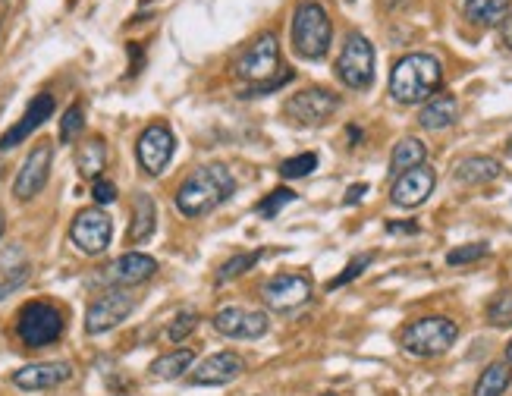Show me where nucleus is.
<instances>
[{
	"label": "nucleus",
	"instance_id": "f257e3e1",
	"mask_svg": "<svg viewBox=\"0 0 512 396\" xmlns=\"http://www.w3.org/2000/svg\"><path fill=\"white\" fill-rule=\"evenodd\" d=\"M233 192H236V180L227 167H220V164L198 167L180 183V189H176V211L192 220L205 217L224 202H230Z\"/></svg>",
	"mask_w": 512,
	"mask_h": 396
},
{
	"label": "nucleus",
	"instance_id": "f03ea898",
	"mask_svg": "<svg viewBox=\"0 0 512 396\" xmlns=\"http://www.w3.org/2000/svg\"><path fill=\"white\" fill-rule=\"evenodd\" d=\"M443 66L434 54H406L390 70V95L399 104H421L437 95Z\"/></svg>",
	"mask_w": 512,
	"mask_h": 396
},
{
	"label": "nucleus",
	"instance_id": "7ed1b4c3",
	"mask_svg": "<svg viewBox=\"0 0 512 396\" xmlns=\"http://www.w3.org/2000/svg\"><path fill=\"white\" fill-rule=\"evenodd\" d=\"M289 38H293V48L305 60H324L333 41V26L327 10L318 0H302L293 13V26H289Z\"/></svg>",
	"mask_w": 512,
	"mask_h": 396
},
{
	"label": "nucleus",
	"instance_id": "20e7f679",
	"mask_svg": "<svg viewBox=\"0 0 512 396\" xmlns=\"http://www.w3.org/2000/svg\"><path fill=\"white\" fill-rule=\"evenodd\" d=\"M66 330V315L54 302H26L19 308L16 315V337L26 349H41V346H51L63 337Z\"/></svg>",
	"mask_w": 512,
	"mask_h": 396
},
{
	"label": "nucleus",
	"instance_id": "39448f33",
	"mask_svg": "<svg viewBox=\"0 0 512 396\" xmlns=\"http://www.w3.org/2000/svg\"><path fill=\"white\" fill-rule=\"evenodd\" d=\"M459 340V324L443 318V315H431V318H418L412 324L403 327L399 334V343L415 359H434L443 356L453 343Z\"/></svg>",
	"mask_w": 512,
	"mask_h": 396
},
{
	"label": "nucleus",
	"instance_id": "423d86ee",
	"mask_svg": "<svg viewBox=\"0 0 512 396\" xmlns=\"http://www.w3.org/2000/svg\"><path fill=\"white\" fill-rule=\"evenodd\" d=\"M337 76L352 92H365L374 82V44L362 32H349L337 60Z\"/></svg>",
	"mask_w": 512,
	"mask_h": 396
},
{
	"label": "nucleus",
	"instance_id": "0eeeda50",
	"mask_svg": "<svg viewBox=\"0 0 512 396\" xmlns=\"http://www.w3.org/2000/svg\"><path fill=\"white\" fill-rule=\"evenodd\" d=\"M280 44L274 35H261L252 48L242 54V60L236 63V76L242 82H249V88L267 85L280 76Z\"/></svg>",
	"mask_w": 512,
	"mask_h": 396
},
{
	"label": "nucleus",
	"instance_id": "6e6552de",
	"mask_svg": "<svg viewBox=\"0 0 512 396\" xmlns=\"http://www.w3.org/2000/svg\"><path fill=\"white\" fill-rule=\"evenodd\" d=\"M110 239H114V224L101 208H85L73 217L70 224V242L82 255H101L107 252Z\"/></svg>",
	"mask_w": 512,
	"mask_h": 396
},
{
	"label": "nucleus",
	"instance_id": "1a4fd4ad",
	"mask_svg": "<svg viewBox=\"0 0 512 396\" xmlns=\"http://www.w3.org/2000/svg\"><path fill=\"white\" fill-rule=\"evenodd\" d=\"M132 308H136V296L126 293V290H107L104 296H98L92 305H88L85 312V334H107V330H114L117 324H123Z\"/></svg>",
	"mask_w": 512,
	"mask_h": 396
},
{
	"label": "nucleus",
	"instance_id": "9d476101",
	"mask_svg": "<svg viewBox=\"0 0 512 396\" xmlns=\"http://www.w3.org/2000/svg\"><path fill=\"white\" fill-rule=\"evenodd\" d=\"M340 95H333L330 88H305L286 101V117H293L302 126H321L340 110Z\"/></svg>",
	"mask_w": 512,
	"mask_h": 396
},
{
	"label": "nucleus",
	"instance_id": "9b49d317",
	"mask_svg": "<svg viewBox=\"0 0 512 396\" xmlns=\"http://www.w3.org/2000/svg\"><path fill=\"white\" fill-rule=\"evenodd\" d=\"M173 148H176V139H173L170 126L151 123L136 142V158L148 176H161L167 170V164L173 161Z\"/></svg>",
	"mask_w": 512,
	"mask_h": 396
},
{
	"label": "nucleus",
	"instance_id": "f8f14e48",
	"mask_svg": "<svg viewBox=\"0 0 512 396\" xmlns=\"http://www.w3.org/2000/svg\"><path fill=\"white\" fill-rule=\"evenodd\" d=\"M51 158H54V148L48 142H41L29 151V158L22 161V167L16 173V183H13V195L19 198V202H32V198L48 186Z\"/></svg>",
	"mask_w": 512,
	"mask_h": 396
},
{
	"label": "nucleus",
	"instance_id": "ddd939ff",
	"mask_svg": "<svg viewBox=\"0 0 512 396\" xmlns=\"http://www.w3.org/2000/svg\"><path fill=\"white\" fill-rule=\"evenodd\" d=\"M311 299V277L308 274H277L264 283V305L271 312H293Z\"/></svg>",
	"mask_w": 512,
	"mask_h": 396
},
{
	"label": "nucleus",
	"instance_id": "4468645a",
	"mask_svg": "<svg viewBox=\"0 0 512 396\" xmlns=\"http://www.w3.org/2000/svg\"><path fill=\"white\" fill-rule=\"evenodd\" d=\"M211 324L220 337H230V340H258L267 334V315L249 312V308H239V305L220 308Z\"/></svg>",
	"mask_w": 512,
	"mask_h": 396
},
{
	"label": "nucleus",
	"instance_id": "2eb2a0df",
	"mask_svg": "<svg viewBox=\"0 0 512 396\" xmlns=\"http://www.w3.org/2000/svg\"><path fill=\"white\" fill-rule=\"evenodd\" d=\"M434 186H437V173L428 164H421L415 170H406V173L396 176L390 198H393V205H399V208H418V205H425L431 198Z\"/></svg>",
	"mask_w": 512,
	"mask_h": 396
},
{
	"label": "nucleus",
	"instance_id": "dca6fc26",
	"mask_svg": "<svg viewBox=\"0 0 512 396\" xmlns=\"http://www.w3.org/2000/svg\"><path fill=\"white\" fill-rule=\"evenodd\" d=\"M54 98L51 95H35L32 101H29V107H26V114H22L4 136H0V151H10V148H16V145H22L35 129H41L44 123H48L51 117H54Z\"/></svg>",
	"mask_w": 512,
	"mask_h": 396
},
{
	"label": "nucleus",
	"instance_id": "f3484780",
	"mask_svg": "<svg viewBox=\"0 0 512 396\" xmlns=\"http://www.w3.org/2000/svg\"><path fill=\"white\" fill-rule=\"evenodd\" d=\"M158 274V261L151 255H142V252H126L120 255L114 264H107L101 280L110 283V286H136V283H145Z\"/></svg>",
	"mask_w": 512,
	"mask_h": 396
},
{
	"label": "nucleus",
	"instance_id": "a211bd4d",
	"mask_svg": "<svg viewBox=\"0 0 512 396\" xmlns=\"http://www.w3.org/2000/svg\"><path fill=\"white\" fill-rule=\"evenodd\" d=\"M73 378V365L70 362H35V365H26L13 374V384L19 390H51V387H60Z\"/></svg>",
	"mask_w": 512,
	"mask_h": 396
},
{
	"label": "nucleus",
	"instance_id": "6ab92c4d",
	"mask_svg": "<svg viewBox=\"0 0 512 396\" xmlns=\"http://www.w3.org/2000/svg\"><path fill=\"white\" fill-rule=\"evenodd\" d=\"M246 371V362L236 352H217V356L205 359L192 371V384L198 387H217V384H230L236 381L239 374Z\"/></svg>",
	"mask_w": 512,
	"mask_h": 396
},
{
	"label": "nucleus",
	"instance_id": "aec40b11",
	"mask_svg": "<svg viewBox=\"0 0 512 396\" xmlns=\"http://www.w3.org/2000/svg\"><path fill=\"white\" fill-rule=\"evenodd\" d=\"M459 117V101L453 95H434L431 101H425L418 114V123L421 129H431V132H440V129H450Z\"/></svg>",
	"mask_w": 512,
	"mask_h": 396
},
{
	"label": "nucleus",
	"instance_id": "412c9836",
	"mask_svg": "<svg viewBox=\"0 0 512 396\" xmlns=\"http://www.w3.org/2000/svg\"><path fill=\"white\" fill-rule=\"evenodd\" d=\"M503 173V164L497 158H487V154H472L456 164V180L465 186H484V183H494L497 176Z\"/></svg>",
	"mask_w": 512,
	"mask_h": 396
},
{
	"label": "nucleus",
	"instance_id": "4be33fe9",
	"mask_svg": "<svg viewBox=\"0 0 512 396\" xmlns=\"http://www.w3.org/2000/svg\"><path fill=\"white\" fill-rule=\"evenodd\" d=\"M154 227H158V211H154V198L151 195H136V205H132V224H129V233L126 239L132 242V246H139V242H145Z\"/></svg>",
	"mask_w": 512,
	"mask_h": 396
},
{
	"label": "nucleus",
	"instance_id": "5701e85b",
	"mask_svg": "<svg viewBox=\"0 0 512 396\" xmlns=\"http://www.w3.org/2000/svg\"><path fill=\"white\" fill-rule=\"evenodd\" d=\"M192 362H195V349H173V352H167V356L151 362V378L176 381V378H183V374L192 368Z\"/></svg>",
	"mask_w": 512,
	"mask_h": 396
},
{
	"label": "nucleus",
	"instance_id": "b1692460",
	"mask_svg": "<svg viewBox=\"0 0 512 396\" xmlns=\"http://www.w3.org/2000/svg\"><path fill=\"white\" fill-rule=\"evenodd\" d=\"M425 161H428V148H425V142L415 139V136H406L403 142H399V145L393 148L390 173H393V176H399V173H406V170L421 167Z\"/></svg>",
	"mask_w": 512,
	"mask_h": 396
},
{
	"label": "nucleus",
	"instance_id": "393cba45",
	"mask_svg": "<svg viewBox=\"0 0 512 396\" xmlns=\"http://www.w3.org/2000/svg\"><path fill=\"white\" fill-rule=\"evenodd\" d=\"M465 16L478 26H503L509 16V0H462Z\"/></svg>",
	"mask_w": 512,
	"mask_h": 396
},
{
	"label": "nucleus",
	"instance_id": "a878e982",
	"mask_svg": "<svg viewBox=\"0 0 512 396\" xmlns=\"http://www.w3.org/2000/svg\"><path fill=\"white\" fill-rule=\"evenodd\" d=\"M512 384V368L509 362H491L484 371H481V378L472 390V396H503Z\"/></svg>",
	"mask_w": 512,
	"mask_h": 396
},
{
	"label": "nucleus",
	"instance_id": "bb28decb",
	"mask_svg": "<svg viewBox=\"0 0 512 396\" xmlns=\"http://www.w3.org/2000/svg\"><path fill=\"white\" fill-rule=\"evenodd\" d=\"M76 167L82 176H88V180H98L101 170L107 167V148H104V139H88L79 145L76 151Z\"/></svg>",
	"mask_w": 512,
	"mask_h": 396
},
{
	"label": "nucleus",
	"instance_id": "cd10ccee",
	"mask_svg": "<svg viewBox=\"0 0 512 396\" xmlns=\"http://www.w3.org/2000/svg\"><path fill=\"white\" fill-rule=\"evenodd\" d=\"M261 258H264V249H255V252H246V255H236V258L224 261V264H220V271H217V283H230V280L242 277L246 271H252Z\"/></svg>",
	"mask_w": 512,
	"mask_h": 396
},
{
	"label": "nucleus",
	"instance_id": "c85d7f7f",
	"mask_svg": "<svg viewBox=\"0 0 512 396\" xmlns=\"http://www.w3.org/2000/svg\"><path fill=\"white\" fill-rule=\"evenodd\" d=\"M311 170H318V154L315 151H305V154H296V158H289L280 164V176L283 180H302Z\"/></svg>",
	"mask_w": 512,
	"mask_h": 396
},
{
	"label": "nucleus",
	"instance_id": "c756f323",
	"mask_svg": "<svg viewBox=\"0 0 512 396\" xmlns=\"http://www.w3.org/2000/svg\"><path fill=\"white\" fill-rule=\"evenodd\" d=\"M487 321L494 327H512V290H503L487 305Z\"/></svg>",
	"mask_w": 512,
	"mask_h": 396
},
{
	"label": "nucleus",
	"instance_id": "7c9ffc66",
	"mask_svg": "<svg viewBox=\"0 0 512 396\" xmlns=\"http://www.w3.org/2000/svg\"><path fill=\"white\" fill-rule=\"evenodd\" d=\"M293 202H296V192H293V189H286V186H280V189H274V192L267 195L264 202L258 205V214L271 220V217H277L286 205H293Z\"/></svg>",
	"mask_w": 512,
	"mask_h": 396
},
{
	"label": "nucleus",
	"instance_id": "2f4dec72",
	"mask_svg": "<svg viewBox=\"0 0 512 396\" xmlns=\"http://www.w3.org/2000/svg\"><path fill=\"white\" fill-rule=\"evenodd\" d=\"M374 261V255L368 252V255H355L346 268H343V274H337L330 283H327V290H340V286H349L355 277H362V271H368V264Z\"/></svg>",
	"mask_w": 512,
	"mask_h": 396
},
{
	"label": "nucleus",
	"instance_id": "473e14b6",
	"mask_svg": "<svg viewBox=\"0 0 512 396\" xmlns=\"http://www.w3.org/2000/svg\"><path fill=\"white\" fill-rule=\"evenodd\" d=\"M487 252H491V246H487V242H469V246L453 249L447 255V264H450V268H459V264H472V261L487 258Z\"/></svg>",
	"mask_w": 512,
	"mask_h": 396
},
{
	"label": "nucleus",
	"instance_id": "72a5a7b5",
	"mask_svg": "<svg viewBox=\"0 0 512 396\" xmlns=\"http://www.w3.org/2000/svg\"><path fill=\"white\" fill-rule=\"evenodd\" d=\"M85 120H82V107L79 104H70L66 107V114L60 120V142H73L79 132H82Z\"/></svg>",
	"mask_w": 512,
	"mask_h": 396
},
{
	"label": "nucleus",
	"instance_id": "f704fd0d",
	"mask_svg": "<svg viewBox=\"0 0 512 396\" xmlns=\"http://www.w3.org/2000/svg\"><path fill=\"white\" fill-rule=\"evenodd\" d=\"M195 327H198V315L195 312H180L173 318V324L167 327V340L170 343H183Z\"/></svg>",
	"mask_w": 512,
	"mask_h": 396
},
{
	"label": "nucleus",
	"instance_id": "c9c22d12",
	"mask_svg": "<svg viewBox=\"0 0 512 396\" xmlns=\"http://www.w3.org/2000/svg\"><path fill=\"white\" fill-rule=\"evenodd\" d=\"M92 198L98 205H110V202H117V186L104 180V176H98V180L92 183Z\"/></svg>",
	"mask_w": 512,
	"mask_h": 396
},
{
	"label": "nucleus",
	"instance_id": "e433bc0d",
	"mask_svg": "<svg viewBox=\"0 0 512 396\" xmlns=\"http://www.w3.org/2000/svg\"><path fill=\"white\" fill-rule=\"evenodd\" d=\"M289 79H293V73L283 70L274 82H267V85H258V88H246V92H239V98H258V95H267V92H277V88H283Z\"/></svg>",
	"mask_w": 512,
	"mask_h": 396
},
{
	"label": "nucleus",
	"instance_id": "4c0bfd02",
	"mask_svg": "<svg viewBox=\"0 0 512 396\" xmlns=\"http://www.w3.org/2000/svg\"><path fill=\"white\" fill-rule=\"evenodd\" d=\"M365 195H368V183H355V186H349V189H346L343 205H359Z\"/></svg>",
	"mask_w": 512,
	"mask_h": 396
},
{
	"label": "nucleus",
	"instance_id": "58836bf2",
	"mask_svg": "<svg viewBox=\"0 0 512 396\" xmlns=\"http://www.w3.org/2000/svg\"><path fill=\"white\" fill-rule=\"evenodd\" d=\"M421 227L415 224V220H390L387 224V233H409V236H415Z\"/></svg>",
	"mask_w": 512,
	"mask_h": 396
},
{
	"label": "nucleus",
	"instance_id": "ea45409f",
	"mask_svg": "<svg viewBox=\"0 0 512 396\" xmlns=\"http://www.w3.org/2000/svg\"><path fill=\"white\" fill-rule=\"evenodd\" d=\"M503 41H506V48H512V16L503 19Z\"/></svg>",
	"mask_w": 512,
	"mask_h": 396
},
{
	"label": "nucleus",
	"instance_id": "a19ab883",
	"mask_svg": "<svg viewBox=\"0 0 512 396\" xmlns=\"http://www.w3.org/2000/svg\"><path fill=\"white\" fill-rule=\"evenodd\" d=\"M506 362H509V368H512V340H509V346H506Z\"/></svg>",
	"mask_w": 512,
	"mask_h": 396
},
{
	"label": "nucleus",
	"instance_id": "79ce46f5",
	"mask_svg": "<svg viewBox=\"0 0 512 396\" xmlns=\"http://www.w3.org/2000/svg\"><path fill=\"white\" fill-rule=\"evenodd\" d=\"M506 154H509V158H512V136L506 139Z\"/></svg>",
	"mask_w": 512,
	"mask_h": 396
},
{
	"label": "nucleus",
	"instance_id": "37998d69",
	"mask_svg": "<svg viewBox=\"0 0 512 396\" xmlns=\"http://www.w3.org/2000/svg\"><path fill=\"white\" fill-rule=\"evenodd\" d=\"M0 236H4V211H0Z\"/></svg>",
	"mask_w": 512,
	"mask_h": 396
},
{
	"label": "nucleus",
	"instance_id": "c03bdc74",
	"mask_svg": "<svg viewBox=\"0 0 512 396\" xmlns=\"http://www.w3.org/2000/svg\"><path fill=\"white\" fill-rule=\"evenodd\" d=\"M321 396H340V393H321Z\"/></svg>",
	"mask_w": 512,
	"mask_h": 396
},
{
	"label": "nucleus",
	"instance_id": "a18cd8bd",
	"mask_svg": "<svg viewBox=\"0 0 512 396\" xmlns=\"http://www.w3.org/2000/svg\"><path fill=\"white\" fill-rule=\"evenodd\" d=\"M346 4H352V0H346Z\"/></svg>",
	"mask_w": 512,
	"mask_h": 396
}]
</instances>
